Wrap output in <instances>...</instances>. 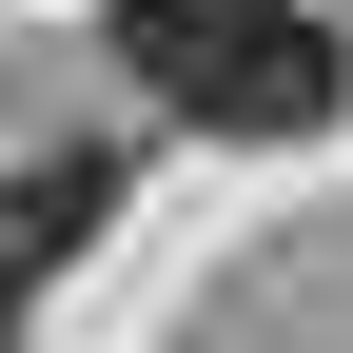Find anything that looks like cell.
Masks as SVG:
<instances>
[{"mask_svg": "<svg viewBox=\"0 0 353 353\" xmlns=\"http://www.w3.org/2000/svg\"><path fill=\"white\" fill-rule=\"evenodd\" d=\"M118 59L196 138H334V99H353V39L314 0H118Z\"/></svg>", "mask_w": 353, "mask_h": 353, "instance_id": "1", "label": "cell"}, {"mask_svg": "<svg viewBox=\"0 0 353 353\" xmlns=\"http://www.w3.org/2000/svg\"><path fill=\"white\" fill-rule=\"evenodd\" d=\"M99 216H118V157H20L0 176V294L59 275V255H99Z\"/></svg>", "mask_w": 353, "mask_h": 353, "instance_id": "2", "label": "cell"}, {"mask_svg": "<svg viewBox=\"0 0 353 353\" xmlns=\"http://www.w3.org/2000/svg\"><path fill=\"white\" fill-rule=\"evenodd\" d=\"M0 353H20V294H0Z\"/></svg>", "mask_w": 353, "mask_h": 353, "instance_id": "3", "label": "cell"}]
</instances>
